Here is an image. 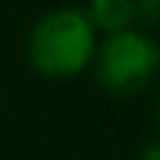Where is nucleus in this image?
I'll return each mask as SVG.
<instances>
[{
  "instance_id": "nucleus-1",
  "label": "nucleus",
  "mask_w": 160,
  "mask_h": 160,
  "mask_svg": "<svg viewBox=\"0 0 160 160\" xmlns=\"http://www.w3.org/2000/svg\"><path fill=\"white\" fill-rule=\"evenodd\" d=\"M94 53V28L82 10H50L28 35V60L47 78L78 75Z\"/></svg>"
},
{
  "instance_id": "nucleus-2",
  "label": "nucleus",
  "mask_w": 160,
  "mask_h": 160,
  "mask_svg": "<svg viewBox=\"0 0 160 160\" xmlns=\"http://www.w3.org/2000/svg\"><path fill=\"white\" fill-rule=\"evenodd\" d=\"M160 50L157 41L141 32H119L110 35L98 50V78L101 85L119 98L138 94L157 72Z\"/></svg>"
},
{
  "instance_id": "nucleus-3",
  "label": "nucleus",
  "mask_w": 160,
  "mask_h": 160,
  "mask_svg": "<svg viewBox=\"0 0 160 160\" xmlns=\"http://www.w3.org/2000/svg\"><path fill=\"white\" fill-rule=\"evenodd\" d=\"M85 19L91 22V28H107L110 35L129 32V22L135 19V3L129 0H94L88 10H82Z\"/></svg>"
},
{
  "instance_id": "nucleus-4",
  "label": "nucleus",
  "mask_w": 160,
  "mask_h": 160,
  "mask_svg": "<svg viewBox=\"0 0 160 160\" xmlns=\"http://www.w3.org/2000/svg\"><path fill=\"white\" fill-rule=\"evenodd\" d=\"M141 160H160V144L157 141H148L144 151H141Z\"/></svg>"
}]
</instances>
